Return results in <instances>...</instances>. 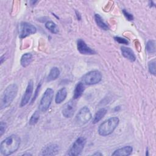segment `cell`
<instances>
[{"mask_svg":"<svg viewBox=\"0 0 156 156\" xmlns=\"http://www.w3.org/2000/svg\"><path fill=\"white\" fill-rule=\"evenodd\" d=\"M32 61V55L30 53H26L21 56L20 63L23 67H27Z\"/></svg>","mask_w":156,"mask_h":156,"instance_id":"cell-18","label":"cell"},{"mask_svg":"<svg viewBox=\"0 0 156 156\" xmlns=\"http://www.w3.org/2000/svg\"><path fill=\"white\" fill-rule=\"evenodd\" d=\"M119 119L118 117L114 116L108 118L102 122L98 128V133L100 135L105 136L113 133L118 126Z\"/></svg>","mask_w":156,"mask_h":156,"instance_id":"cell-3","label":"cell"},{"mask_svg":"<svg viewBox=\"0 0 156 156\" xmlns=\"http://www.w3.org/2000/svg\"><path fill=\"white\" fill-rule=\"evenodd\" d=\"M40 118V113H39V111L38 110H36L33 114L31 116L30 118V120L29 121V123L30 125L31 126H33V125H35V124L37 123L38 119Z\"/></svg>","mask_w":156,"mask_h":156,"instance_id":"cell-23","label":"cell"},{"mask_svg":"<svg viewBox=\"0 0 156 156\" xmlns=\"http://www.w3.org/2000/svg\"><path fill=\"white\" fill-rule=\"evenodd\" d=\"M60 75V70L57 67H53L49 71L48 76L46 77V81L50 82L55 80Z\"/></svg>","mask_w":156,"mask_h":156,"instance_id":"cell-17","label":"cell"},{"mask_svg":"<svg viewBox=\"0 0 156 156\" xmlns=\"http://www.w3.org/2000/svg\"><path fill=\"white\" fill-rule=\"evenodd\" d=\"M114 39L117 41L120 44H127L129 43V41L124 38H122V37H115L114 38Z\"/></svg>","mask_w":156,"mask_h":156,"instance_id":"cell-25","label":"cell"},{"mask_svg":"<svg viewBox=\"0 0 156 156\" xmlns=\"http://www.w3.org/2000/svg\"><path fill=\"white\" fill-rule=\"evenodd\" d=\"M7 129V124L5 122L1 121L0 123V135L2 136Z\"/></svg>","mask_w":156,"mask_h":156,"instance_id":"cell-26","label":"cell"},{"mask_svg":"<svg viewBox=\"0 0 156 156\" xmlns=\"http://www.w3.org/2000/svg\"><path fill=\"white\" fill-rule=\"evenodd\" d=\"M92 115L89 108L87 106H85L80 109L77 113L75 121L77 126H82L87 124L91 119Z\"/></svg>","mask_w":156,"mask_h":156,"instance_id":"cell-6","label":"cell"},{"mask_svg":"<svg viewBox=\"0 0 156 156\" xmlns=\"http://www.w3.org/2000/svg\"><path fill=\"white\" fill-rule=\"evenodd\" d=\"M102 79V74L98 70L91 71L85 75L81 79L82 82L85 85H94L99 83Z\"/></svg>","mask_w":156,"mask_h":156,"instance_id":"cell-5","label":"cell"},{"mask_svg":"<svg viewBox=\"0 0 156 156\" xmlns=\"http://www.w3.org/2000/svg\"><path fill=\"white\" fill-rule=\"evenodd\" d=\"M106 113H107V109L105 108H102L98 110V112L95 113L93 118V123L96 124L99 121H101V119L105 115Z\"/></svg>","mask_w":156,"mask_h":156,"instance_id":"cell-19","label":"cell"},{"mask_svg":"<svg viewBox=\"0 0 156 156\" xmlns=\"http://www.w3.org/2000/svg\"><path fill=\"white\" fill-rule=\"evenodd\" d=\"M84 90H85L84 84L82 82H79L76 85L75 89L74 90V94H73L74 99H77L79 98L82 95Z\"/></svg>","mask_w":156,"mask_h":156,"instance_id":"cell-15","label":"cell"},{"mask_svg":"<svg viewBox=\"0 0 156 156\" xmlns=\"http://www.w3.org/2000/svg\"><path fill=\"white\" fill-rule=\"evenodd\" d=\"M59 151L58 146L55 143H49L44 146L40 152L41 155H55Z\"/></svg>","mask_w":156,"mask_h":156,"instance_id":"cell-11","label":"cell"},{"mask_svg":"<svg viewBox=\"0 0 156 156\" xmlns=\"http://www.w3.org/2000/svg\"><path fill=\"white\" fill-rule=\"evenodd\" d=\"M67 96V90L65 88H62L60 89L56 94L55 102L56 104L62 103L66 98Z\"/></svg>","mask_w":156,"mask_h":156,"instance_id":"cell-16","label":"cell"},{"mask_svg":"<svg viewBox=\"0 0 156 156\" xmlns=\"http://www.w3.org/2000/svg\"><path fill=\"white\" fill-rule=\"evenodd\" d=\"M54 93V90L51 88H48L46 90L40 102L38 107L40 111L45 112L48 110L53 99Z\"/></svg>","mask_w":156,"mask_h":156,"instance_id":"cell-4","label":"cell"},{"mask_svg":"<svg viewBox=\"0 0 156 156\" xmlns=\"http://www.w3.org/2000/svg\"><path fill=\"white\" fill-rule=\"evenodd\" d=\"M33 90H34V83H33V81L30 80L29 81L26 91L22 97V99L20 102V107L25 106L29 102L32 95Z\"/></svg>","mask_w":156,"mask_h":156,"instance_id":"cell-10","label":"cell"},{"mask_svg":"<svg viewBox=\"0 0 156 156\" xmlns=\"http://www.w3.org/2000/svg\"><path fill=\"white\" fill-rule=\"evenodd\" d=\"M37 32V28L32 24L27 22H22L19 26V37L26 38Z\"/></svg>","mask_w":156,"mask_h":156,"instance_id":"cell-8","label":"cell"},{"mask_svg":"<svg viewBox=\"0 0 156 156\" xmlns=\"http://www.w3.org/2000/svg\"><path fill=\"white\" fill-rule=\"evenodd\" d=\"M148 68L149 72L153 75H155V61L154 60L149 62Z\"/></svg>","mask_w":156,"mask_h":156,"instance_id":"cell-24","label":"cell"},{"mask_svg":"<svg viewBox=\"0 0 156 156\" xmlns=\"http://www.w3.org/2000/svg\"><path fill=\"white\" fill-rule=\"evenodd\" d=\"M77 48L79 52L84 55H93L95 54L96 52L90 48L85 42L82 39H79L77 41Z\"/></svg>","mask_w":156,"mask_h":156,"instance_id":"cell-12","label":"cell"},{"mask_svg":"<svg viewBox=\"0 0 156 156\" xmlns=\"http://www.w3.org/2000/svg\"><path fill=\"white\" fill-rule=\"evenodd\" d=\"M77 104L74 100H70L64 104L62 108V114L65 118H71L76 110Z\"/></svg>","mask_w":156,"mask_h":156,"instance_id":"cell-9","label":"cell"},{"mask_svg":"<svg viewBox=\"0 0 156 156\" xmlns=\"http://www.w3.org/2000/svg\"><path fill=\"white\" fill-rule=\"evenodd\" d=\"M86 139L82 136L79 137L71 145L66 155L71 156H76L80 155L84 146L86 144Z\"/></svg>","mask_w":156,"mask_h":156,"instance_id":"cell-7","label":"cell"},{"mask_svg":"<svg viewBox=\"0 0 156 156\" xmlns=\"http://www.w3.org/2000/svg\"><path fill=\"white\" fill-rule=\"evenodd\" d=\"M122 13H123L124 16L127 19V20L132 21V20H133V15L131 13H130L129 12H128L127 11H126V10H124V9L122 10Z\"/></svg>","mask_w":156,"mask_h":156,"instance_id":"cell-27","label":"cell"},{"mask_svg":"<svg viewBox=\"0 0 156 156\" xmlns=\"http://www.w3.org/2000/svg\"><path fill=\"white\" fill-rule=\"evenodd\" d=\"M21 143L20 138L16 135H11L4 140L0 144V152L3 155H10L16 152Z\"/></svg>","mask_w":156,"mask_h":156,"instance_id":"cell-1","label":"cell"},{"mask_svg":"<svg viewBox=\"0 0 156 156\" xmlns=\"http://www.w3.org/2000/svg\"><path fill=\"white\" fill-rule=\"evenodd\" d=\"M46 28L52 34H57L58 32V28L56 24L52 21H48L45 24Z\"/></svg>","mask_w":156,"mask_h":156,"instance_id":"cell-21","label":"cell"},{"mask_svg":"<svg viewBox=\"0 0 156 156\" xmlns=\"http://www.w3.org/2000/svg\"><path fill=\"white\" fill-rule=\"evenodd\" d=\"M18 88L16 84L12 83L7 87L4 91L0 101V108L2 110L8 107L15 98Z\"/></svg>","mask_w":156,"mask_h":156,"instance_id":"cell-2","label":"cell"},{"mask_svg":"<svg viewBox=\"0 0 156 156\" xmlns=\"http://www.w3.org/2000/svg\"><path fill=\"white\" fill-rule=\"evenodd\" d=\"M121 51L122 55L128 60H129L131 62H134L136 59L135 55L133 52V51L129 48L122 46L121 48Z\"/></svg>","mask_w":156,"mask_h":156,"instance_id":"cell-14","label":"cell"},{"mask_svg":"<svg viewBox=\"0 0 156 156\" xmlns=\"http://www.w3.org/2000/svg\"><path fill=\"white\" fill-rule=\"evenodd\" d=\"M146 51L149 54H153L155 52V42L154 40H149L147 41L146 46Z\"/></svg>","mask_w":156,"mask_h":156,"instance_id":"cell-22","label":"cell"},{"mask_svg":"<svg viewBox=\"0 0 156 156\" xmlns=\"http://www.w3.org/2000/svg\"><path fill=\"white\" fill-rule=\"evenodd\" d=\"M133 151V148L130 146H126L124 147H122L121 148L115 150L113 154L112 155H118V156H127L130 155Z\"/></svg>","mask_w":156,"mask_h":156,"instance_id":"cell-13","label":"cell"},{"mask_svg":"<svg viewBox=\"0 0 156 156\" xmlns=\"http://www.w3.org/2000/svg\"><path fill=\"white\" fill-rule=\"evenodd\" d=\"M94 19H95L97 25L100 28H101L102 29L105 30H107L108 29V27L107 24L104 22V21L102 18V17L99 14H95Z\"/></svg>","mask_w":156,"mask_h":156,"instance_id":"cell-20","label":"cell"},{"mask_svg":"<svg viewBox=\"0 0 156 156\" xmlns=\"http://www.w3.org/2000/svg\"><path fill=\"white\" fill-rule=\"evenodd\" d=\"M40 87H41V83H40V85H38V87H37V89H36V90H35V95L34 96V98H32V102L34 101H35V99H36V98H37V94H38V92L39 90H40Z\"/></svg>","mask_w":156,"mask_h":156,"instance_id":"cell-28","label":"cell"},{"mask_svg":"<svg viewBox=\"0 0 156 156\" xmlns=\"http://www.w3.org/2000/svg\"><path fill=\"white\" fill-rule=\"evenodd\" d=\"M93 155H102V154H101V153H100V152H96V153H94V154H93Z\"/></svg>","mask_w":156,"mask_h":156,"instance_id":"cell-29","label":"cell"}]
</instances>
